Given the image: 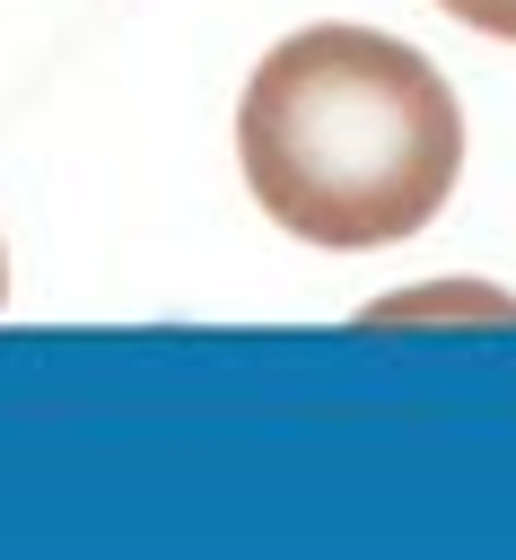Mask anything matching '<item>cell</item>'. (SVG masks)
Masks as SVG:
<instances>
[{"instance_id":"cell-1","label":"cell","mask_w":516,"mask_h":560,"mask_svg":"<svg viewBox=\"0 0 516 560\" xmlns=\"http://www.w3.org/2000/svg\"><path fill=\"white\" fill-rule=\"evenodd\" d=\"M254 201L332 254L420 236L464 175V105L429 52L376 26L280 35L236 105Z\"/></svg>"},{"instance_id":"cell-2","label":"cell","mask_w":516,"mask_h":560,"mask_svg":"<svg viewBox=\"0 0 516 560\" xmlns=\"http://www.w3.org/2000/svg\"><path fill=\"white\" fill-rule=\"evenodd\" d=\"M437 9H455L464 26H481V35H499V44H516V0H437Z\"/></svg>"},{"instance_id":"cell-3","label":"cell","mask_w":516,"mask_h":560,"mask_svg":"<svg viewBox=\"0 0 516 560\" xmlns=\"http://www.w3.org/2000/svg\"><path fill=\"white\" fill-rule=\"evenodd\" d=\"M0 306H9V254H0Z\"/></svg>"}]
</instances>
